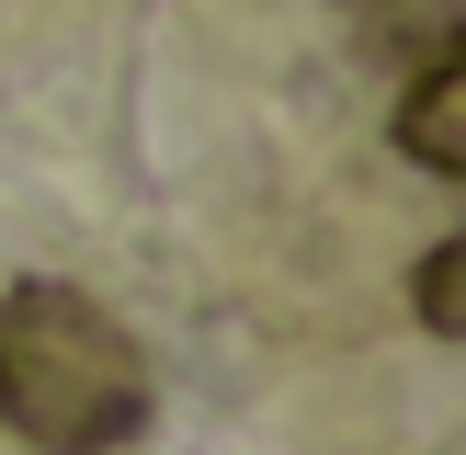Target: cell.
Listing matches in <instances>:
<instances>
[{
    "label": "cell",
    "instance_id": "obj_1",
    "mask_svg": "<svg viewBox=\"0 0 466 455\" xmlns=\"http://www.w3.org/2000/svg\"><path fill=\"white\" fill-rule=\"evenodd\" d=\"M0 421L35 455H114L148 432V353L114 308L35 273L0 296Z\"/></svg>",
    "mask_w": 466,
    "mask_h": 455
},
{
    "label": "cell",
    "instance_id": "obj_2",
    "mask_svg": "<svg viewBox=\"0 0 466 455\" xmlns=\"http://www.w3.org/2000/svg\"><path fill=\"white\" fill-rule=\"evenodd\" d=\"M399 148L421 159V171L466 182V35H444L421 57V80L399 91Z\"/></svg>",
    "mask_w": 466,
    "mask_h": 455
},
{
    "label": "cell",
    "instance_id": "obj_3",
    "mask_svg": "<svg viewBox=\"0 0 466 455\" xmlns=\"http://www.w3.org/2000/svg\"><path fill=\"white\" fill-rule=\"evenodd\" d=\"M341 23H353V46H364V57L421 68L444 35H466V0H341Z\"/></svg>",
    "mask_w": 466,
    "mask_h": 455
},
{
    "label": "cell",
    "instance_id": "obj_4",
    "mask_svg": "<svg viewBox=\"0 0 466 455\" xmlns=\"http://www.w3.org/2000/svg\"><path fill=\"white\" fill-rule=\"evenodd\" d=\"M410 308H421V330L466 341V228H455V239H432V250H421V273H410Z\"/></svg>",
    "mask_w": 466,
    "mask_h": 455
}]
</instances>
